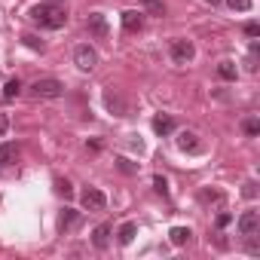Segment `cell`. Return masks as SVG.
Wrapping results in <instances>:
<instances>
[{
    "mask_svg": "<svg viewBox=\"0 0 260 260\" xmlns=\"http://www.w3.org/2000/svg\"><path fill=\"white\" fill-rule=\"evenodd\" d=\"M77 223H80V211H77V208H64V211L58 214V230H61V233L74 230Z\"/></svg>",
    "mask_w": 260,
    "mask_h": 260,
    "instance_id": "cell-11",
    "label": "cell"
},
{
    "mask_svg": "<svg viewBox=\"0 0 260 260\" xmlns=\"http://www.w3.org/2000/svg\"><path fill=\"white\" fill-rule=\"evenodd\" d=\"M239 233L242 236H248V239H254L257 233H260V211H242L239 214Z\"/></svg>",
    "mask_w": 260,
    "mask_h": 260,
    "instance_id": "cell-6",
    "label": "cell"
},
{
    "mask_svg": "<svg viewBox=\"0 0 260 260\" xmlns=\"http://www.w3.org/2000/svg\"><path fill=\"white\" fill-rule=\"evenodd\" d=\"M178 147H181L184 153H199V150H202V141H199V135H193V132H181V135H178Z\"/></svg>",
    "mask_w": 260,
    "mask_h": 260,
    "instance_id": "cell-9",
    "label": "cell"
},
{
    "mask_svg": "<svg viewBox=\"0 0 260 260\" xmlns=\"http://www.w3.org/2000/svg\"><path fill=\"white\" fill-rule=\"evenodd\" d=\"M242 196H245V199H254V196H257V181H248V184L242 187Z\"/></svg>",
    "mask_w": 260,
    "mask_h": 260,
    "instance_id": "cell-25",
    "label": "cell"
},
{
    "mask_svg": "<svg viewBox=\"0 0 260 260\" xmlns=\"http://www.w3.org/2000/svg\"><path fill=\"white\" fill-rule=\"evenodd\" d=\"M135 233H138V226H135L132 220H125V223H122V226L116 230V239H119V245H132Z\"/></svg>",
    "mask_w": 260,
    "mask_h": 260,
    "instance_id": "cell-12",
    "label": "cell"
},
{
    "mask_svg": "<svg viewBox=\"0 0 260 260\" xmlns=\"http://www.w3.org/2000/svg\"><path fill=\"white\" fill-rule=\"evenodd\" d=\"M141 4L153 13V16H166V7H162V0H141Z\"/></svg>",
    "mask_w": 260,
    "mask_h": 260,
    "instance_id": "cell-20",
    "label": "cell"
},
{
    "mask_svg": "<svg viewBox=\"0 0 260 260\" xmlns=\"http://www.w3.org/2000/svg\"><path fill=\"white\" fill-rule=\"evenodd\" d=\"M122 28H125L128 34L141 31V28H144V16H141V13H135V10H125V13H122Z\"/></svg>",
    "mask_w": 260,
    "mask_h": 260,
    "instance_id": "cell-10",
    "label": "cell"
},
{
    "mask_svg": "<svg viewBox=\"0 0 260 260\" xmlns=\"http://www.w3.org/2000/svg\"><path fill=\"white\" fill-rule=\"evenodd\" d=\"M226 7H230L233 13H248V10H251V0H226Z\"/></svg>",
    "mask_w": 260,
    "mask_h": 260,
    "instance_id": "cell-19",
    "label": "cell"
},
{
    "mask_svg": "<svg viewBox=\"0 0 260 260\" xmlns=\"http://www.w3.org/2000/svg\"><path fill=\"white\" fill-rule=\"evenodd\" d=\"M230 220H233V217H230V214H217V226H226V223H230Z\"/></svg>",
    "mask_w": 260,
    "mask_h": 260,
    "instance_id": "cell-28",
    "label": "cell"
},
{
    "mask_svg": "<svg viewBox=\"0 0 260 260\" xmlns=\"http://www.w3.org/2000/svg\"><path fill=\"white\" fill-rule=\"evenodd\" d=\"M13 156H16V147L13 144H0V172L13 162Z\"/></svg>",
    "mask_w": 260,
    "mask_h": 260,
    "instance_id": "cell-16",
    "label": "cell"
},
{
    "mask_svg": "<svg viewBox=\"0 0 260 260\" xmlns=\"http://www.w3.org/2000/svg\"><path fill=\"white\" fill-rule=\"evenodd\" d=\"M52 4H55V0H52Z\"/></svg>",
    "mask_w": 260,
    "mask_h": 260,
    "instance_id": "cell-30",
    "label": "cell"
},
{
    "mask_svg": "<svg viewBox=\"0 0 260 260\" xmlns=\"http://www.w3.org/2000/svg\"><path fill=\"white\" fill-rule=\"evenodd\" d=\"M242 132H245L248 138L260 135V122H257V116H248V119H242Z\"/></svg>",
    "mask_w": 260,
    "mask_h": 260,
    "instance_id": "cell-17",
    "label": "cell"
},
{
    "mask_svg": "<svg viewBox=\"0 0 260 260\" xmlns=\"http://www.w3.org/2000/svg\"><path fill=\"white\" fill-rule=\"evenodd\" d=\"M34 98H40V101H49V98H61L64 95V86H61V80H52V77H46V80H37V83H31V89H28Z\"/></svg>",
    "mask_w": 260,
    "mask_h": 260,
    "instance_id": "cell-2",
    "label": "cell"
},
{
    "mask_svg": "<svg viewBox=\"0 0 260 260\" xmlns=\"http://www.w3.org/2000/svg\"><path fill=\"white\" fill-rule=\"evenodd\" d=\"M110 233H113L110 223H98V226L92 230V245H95L98 251H104V248L110 245Z\"/></svg>",
    "mask_w": 260,
    "mask_h": 260,
    "instance_id": "cell-8",
    "label": "cell"
},
{
    "mask_svg": "<svg viewBox=\"0 0 260 260\" xmlns=\"http://www.w3.org/2000/svg\"><path fill=\"white\" fill-rule=\"evenodd\" d=\"M86 31H89L92 40H107V37H110V25H107V19H104L101 13H92V16L86 19Z\"/></svg>",
    "mask_w": 260,
    "mask_h": 260,
    "instance_id": "cell-4",
    "label": "cell"
},
{
    "mask_svg": "<svg viewBox=\"0 0 260 260\" xmlns=\"http://www.w3.org/2000/svg\"><path fill=\"white\" fill-rule=\"evenodd\" d=\"M31 22H37L40 28H49V31H58V28H64L68 25V10L64 7H58V4H37V7H31Z\"/></svg>",
    "mask_w": 260,
    "mask_h": 260,
    "instance_id": "cell-1",
    "label": "cell"
},
{
    "mask_svg": "<svg viewBox=\"0 0 260 260\" xmlns=\"http://www.w3.org/2000/svg\"><path fill=\"white\" fill-rule=\"evenodd\" d=\"M169 55H172V61H175V64H190V61L196 58V46H193V40L178 37V40H172V43H169Z\"/></svg>",
    "mask_w": 260,
    "mask_h": 260,
    "instance_id": "cell-3",
    "label": "cell"
},
{
    "mask_svg": "<svg viewBox=\"0 0 260 260\" xmlns=\"http://www.w3.org/2000/svg\"><path fill=\"white\" fill-rule=\"evenodd\" d=\"M236 74H239L236 61H220V64H217V77H220V80H236Z\"/></svg>",
    "mask_w": 260,
    "mask_h": 260,
    "instance_id": "cell-15",
    "label": "cell"
},
{
    "mask_svg": "<svg viewBox=\"0 0 260 260\" xmlns=\"http://www.w3.org/2000/svg\"><path fill=\"white\" fill-rule=\"evenodd\" d=\"M7 132H10V116L0 113V135H7Z\"/></svg>",
    "mask_w": 260,
    "mask_h": 260,
    "instance_id": "cell-27",
    "label": "cell"
},
{
    "mask_svg": "<svg viewBox=\"0 0 260 260\" xmlns=\"http://www.w3.org/2000/svg\"><path fill=\"white\" fill-rule=\"evenodd\" d=\"M104 104H107L110 110H116L119 116H122V110H125V107H122V101H119V98H116L113 92H107V95H104Z\"/></svg>",
    "mask_w": 260,
    "mask_h": 260,
    "instance_id": "cell-18",
    "label": "cell"
},
{
    "mask_svg": "<svg viewBox=\"0 0 260 260\" xmlns=\"http://www.w3.org/2000/svg\"><path fill=\"white\" fill-rule=\"evenodd\" d=\"M205 4H211V7H217V4H220V0H205Z\"/></svg>",
    "mask_w": 260,
    "mask_h": 260,
    "instance_id": "cell-29",
    "label": "cell"
},
{
    "mask_svg": "<svg viewBox=\"0 0 260 260\" xmlns=\"http://www.w3.org/2000/svg\"><path fill=\"white\" fill-rule=\"evenodd\" d=\"M80 199H83V208L86 211H104V205H107V196L98 187H86Z\"/></svg>",
    "mask_w": 260,
    "mask_h": 260,
    "instance_id": "cell-7",
    "label": "cell"
},
{
    "mask_svg": "<svg viewBox=\"0 0 260 260\" xmlns=\"http://www.w3.org/2000/svg\"><path fill=\"white\" fill-rule=\"evenodd\" d=\"M153 187H156V193H162V196H169V181H166L162 175H156V178H153Z\"/></svg>",
    "mask_w": 260,
    "mask_h": 260,
    "instance_id": "cell-23",
    "label": "cell"
},
{
    "mask_svg": "<svg viewBox=\"0 0 260 260\" xmlns=\"http://www.w3.org/2000/svg\"><path fill=\"white\" fill-rule=\"evenodd\" d=\"M169 236H172V245H178V248H181V245H187V242H190V236H193V233H190L187 226H172V233H169Z\"/></svg>",
    "mask_w": 260,
    "mask_h": 260,
    "instance_id": "cell-14",
    "label": "cell"
},
{
    "mask_svg": "<svg viewBox=\"0 0 260 260\" xmlns=\"http://www.w3.org/2000/svg\"><path fill=\"white\" fill-rule=\"evenodd\" d=\"M22 43H25L28 49H43V43H40V40H37L34 34H25V37H22Z\"/></svg>",
    "mask_w": 260,
    "mask_h": 260,
    "instance_id": "cell-24",
    "label": "cell"
},
{
    "mask_svg": "<svg viewBox=\"0 0 260 260\" xmlns=\"http://www.w3.org/2000/svg\"><path fill=\"white\" fill-rule=\"evenodd\" d=\"M74 64H77L80 71H92V68L98 64V52H95L89 43H83V46L74 49Z\"/></svg>",
    "mask_w": 260,
    "mask_h": 260,
    "instance_id": "cell-5",
    "label": "cell"
},
{
    "mask_svg": "<svg viewBox=\"0 0 260 260\" xmlns=\"http://www.w3.org/2000/svg\"><path fill=\"white\" fill-rule=\"evenodd\" d=\"M245 34H248V37H260V25H257V22H248V25H245Z\"/></svg>",
    "mask_w": 260,
    "mask_h": 260,
    "instance_id": "cell-26",
    "label": "cell"
},
{
    "mask_svg": "<svg viewBox=\"0 0 260 260\" xmlns=\"http://www.w3.org/2000/svg\"><path fill=\"white\" fill-rule=\"evenodd\" d=\"M55 190H58V193H61V196H64V199H71V196H74V187H71V184H68V181H61V178H58V181H55Z\"/></svg>",
    "mask_w": 260,
    "mask_h": 260,
    "instance_id": "cell-22",
    "label": "cell"
},
{
    "mask_svg": "<svg viewBox=\"0 0 260 260\" xmlns=\"http://www.w3.org/2000/svg\"><path fill=\"white\" fill-rule=\"evenodd\" d=\"M153 132H156V135L175 132V119H172V116H156V119H153Z\"/></svg>",
    "mask_w": 260,
    "mask_h": 260,
    "instance_id": "cell-13",
    "label": "cell"
},
{
    "mask_svg": "<svg viewBox=\"0 0 260 260\" xmlns=\"http://www.w3.org/2000/svg\"><path fill=\"white\" fill-rule=\"evenodd\" d=\"M19 92H22V83H19V80H10V83L4 86V98H16Z\"/></svg>",
    "mask_w": 260,
    "mask_h": 260,
    "instance_id": "cell-21",
    "label": "cell"
}]
</instances>
